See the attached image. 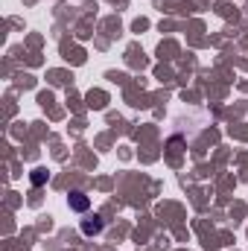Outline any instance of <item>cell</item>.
Returning a JSON list of instances; mask_svg holds the SVG:
<instances>
[{
  "label": "cell",
  "mask_w": 248,
  "mask_h": 251,
  "mask_svg": "<svg viewBox=\"0 0 248 251\" xmlns=\"http://www.w3.org/2000/svg\"><path fill=\"white\" fill-rule=\"evenodd\" d=\"M67 204H70V210H79V213H85V210L91 207V199H88L82 190H73V193L67 196Z\"/></svg>",
  "instance_id": "1"
},
{
  "label": "cell",
  "mask_w": 248,
  "mask_h": 251,
  "mask_svg": "<svg viewBox=\"0 0 248 251\" xmlns=\"http://www.w3.org/2000/svg\"><path fill=\"white\" fill-rule=\"evenodd\" d=\"M102 231V219L99 216H88V219H82V234L85 237H97Z\"/></svg>",
  "instance_id": "2"
},
{
  "label": "cell",
  "mask_w": 248,
  "mask_h": 251,
  "mask_svg": "<svg viewBox=\"0 0 248 251\" xmlns=\"http://www.w3.org/2000/svg\"><path fill=\"white\" fill-rule=\"evenodd\" d=\"M44 181H47V173H44V170H35V173H32V184H35V187H41Z\"/></svg>",
  "instance_id": "3"
}]
</instances>
